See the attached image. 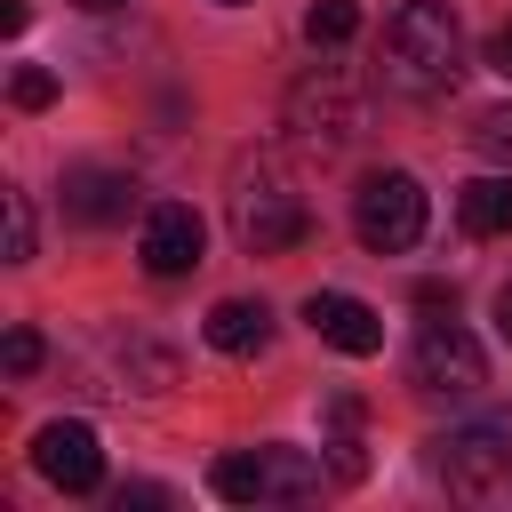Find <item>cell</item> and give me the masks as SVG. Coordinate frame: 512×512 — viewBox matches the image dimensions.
Instances as JSON below:
<instances>
[{
	"instance_id": "cell-18",
	"label": "cell",
	"mask_w": 512,
	"mask_h": 512,
	"mask_svg": "<svg viewBox=\"0 0 512 512\" xmlns=\"http://www.w3.org/2000/svg\"><path fill=\"white\" fill-rule=\"evenodd\" d=\"M472 144H480L488 160H504V168H512V104H496V112H480V120H472Z\"/></svg>"
},
{
	"instance_id": "cell-6",
	"label": "cell",
	"mask_w": 512,
	"mask_h": 512,
	"mask_svg": "<svg viewBox=\"0 0 512 512\" xmlns=\"http://www.w3.org/2000/svg\"><path fill=\"white\" fill-rule=\"evenodd\" d=\"M352 232L368 256H408L424 240V184L408 168H368L352 192Z\"/></svg>"
},
{
	"instance_id": "cell-7",
	"label": "cell",
	"mask_w": 512,
	"mask_h": 512,
	"mask_svg": "<svg viewBox=\"0 0 512 512\" xmlns=\"http://www.w3.org/2000/svg\"><path fill=\"white\" fill-rule=\"evenodd\" d=\"M408 384L432 392V400H472V392L488 384V352L472 344V328H464L456 312H440V320L416 328V344H408Z\"/></svg>"
},
{
	"instance_id": "cell-2",
	"label": "cell",
	"mask_w": 512,
	"mask_h": 512,
	"mask_svg": "<svg viewBox=\"0 0 512 512\" xmlns=\"http://www.w3.org/2000/svg\"><path fill=\"white\" fill-rule=\"evenodd\" d=\"M432 472L456 504H480V512H512V432L504 424H464V432H440L432 440Z\"/></svg>"
},
{
	"instance_id": "cell-15",
	"label": "cell",
	"mask_w": 512,
	"mask_h": 512,
	"mask_svg": "<svg viewBox=\"0 0 512 512\" xmlns=\"http://www.w3.org/2000/svg\"><path fill=\"white\" fill-rule=\"evenodd\" d=\"M352 32H360V0H312L304 8V40L312 48H344Z\"/></svg>"
},
{
	"instance_id": "cell-4",
	"label": "cell",
	"mask_w": 512,
	"mask_h": 512,
	"mask_svg": "<svg viewBox=\"0 0 512 512\" xmlns=\"http://www.w3.org/2000/svg\"><path fill=\"white\" fill-rule=\"evenodd\" d=\"M320 464L304 456V448H232V456H216L208 464V488L224 496V504H304V496H320Z\"/></svg>"
},
{
	"instance_id": "cell-1",
	"label": "cell",
	"mask_w": 512,
	"mask_h": 512,
	"mask_svg": "<svg viewBox=\"0 0 512 512\" xmlns=\"http://www.w3.org/2000/svg\"><path fill=\"white\" fill-rule=\"evenodd\" d=\"M464 80V24L448 0H400L384 16V88L400 96H448Z\"/></svg>"
},
{
	"instance_id": "cell-25",
	"label": "cell",
	"mask_w": 512,
	"mask_h": 512,
	"mask_svg": "<svg viewBox=\"0 0 512 512\" xmlns=\"http://www.w3.org/2000/svg\"><path fill=\"white\" fill-rule=\"evenodd\" d=\"M224 8H240V0H224Z\"/></svg>"
},
{
	"instance_id": "cell-3",
	"label": "cell",
	"mask_w": 512,
	"mask_h": 512,
	"mask_svg": "<svg viewBox=\"0 0 512 512\" xmlns=\"http://www.w3.org/2000/svg\"><path fill=\"white\" fill-rule=\"evenodd\" d=\"M280 112H288V136H296L304 152H320V160L344 152V144L368 128V96H360V80H352L344 64H312V72L288 88Z\"/></svg>"
},
{
	"instance_id": "cell-8",
	"label": "cell",
	"mask_w": 512,
	"mask_h": 512,
	"mask_svg": "<svg viewBox=\"0 0 512 512\" xmlns=\"http://www.w3.org/2000/svg\"><path fill=\"white\" fill-rule=\"evenodd\" d=\"M88 376H96L88 392L128 400V392H168V384H176V360H168L152 336H136V328H128V336H104V344L88 352Z\"/></svg>"
},
{
	"instance_id": "cell-9",
	"label": "cell",
	"mask_w": 512,
	"mask_h": 512,
	"mask_svg": "<svg viewBox=\"0 0 512 512\" xmlns=\"http://www.w3.org/2000/svg\"><path fill=\"white\" fill-rule=\"evenodd\" d=\"M32 464H40V480H56L64 496H88V488H104V448H96V432H88L80 416H64V424H40V432H32Z\"/></svg>"
},
{
	"instance_id": "cell-20",
	"label": "cell",
	"mask_w": 512,
	"mask_h": 512,
	"mask_svg": "<svg viewBox=\"0 0 512 512\" xmlns=\"http://www.w3.org/2000/svg\"><path fill=\"white\" fill-rule=\"evenodd\" d=\"M416 304H424V312H456V288H448V280H416Z\"/></svg>"
},
{
	"instance_id": "cell-16",
	"label": "cell",
	"mask_w": 512,
	"mask_h": 512,
	"mask_svg": "<svg viewBox=\"0 0 512 512\" xmlns=\"http://www.w3.org/2000/svg\"><path fill=\"white\" fill-rule=\"evenodd\" d=\"M0 208H8V264H32V248H40V224H32V192H0Z\"/></svg>"
},
{
	"instance_id": "cell-22",
	"label": "cell",
	"mask_w": 512,
	"mask_h": 512,
	"mask_svg": "<svg viewBox=\"0 0 512 512\" xmlns=\"http://www.w3.org/2000/svg\"><path fill=\"white\" fill-rule=\"evenodd\" d=\"M488 64H496V72H504V80H512V24H504V32H496V40H488Z\"/></svg>"
},
{
	"instance_id": "cell-21",
	"label": "cell",
	"mask_w": 512,
	"mask_h": 512,
	"mask_svg": "<svg viewBox=\"0 0 512 512\" xmlns=\"http://www.w3.org/2000/svg\"><path fill=\"white\" fill-rule=\"evenodd\" d=\"M328 416H336V432H352V424H360V400H352V392H336V400H328Z\"/></svg>"
},
{
	"instance_id": "cell-17",
	"label": "cell",
	"mask_w": 512,
	"mask_h": 512,
	"mask_svg": "<svg viewBox=\"0 0 512 512\" xmlns=\"http://www.w3.org/2000/svg\"><path fill=\"white\" fill-rule=\"evenodd\" d=\"M8 96H16V112H48V104H56V72H48V64H16Z\"/></svg>"
},
{
	"instance_id": "cell-11",
	"label": "cell",
	"mask_w": 512,
	"mask_h": 512,
	"mask_svg": "<svg viewBox=\"0 0 512 512\" xmlns=\"http://www.w3.org/2000/svg\"><path fill=\"white\" fill-rule=\"evenodd\" d=\"M304 320H312V336L336 344L344 360L384 352V320H376V304H360V296H344V288H312V296H304Z\"/></svg>"
},
{
	"instance_id": "cell-5",
	"label": "cell",
	"mask_w": 512,
	"mask_h": 512,
	"mask_svg": "<svg viewBox=\"0 0 512 512\" xmlns=\"http://www.w3.org/2000/svg\"><path fill=\"white\" fill-rule=\"evenodd\" d=\"M232 232H240L248 256H288V248L312 240V208H304V192H296L288 176L248 168V176L232 184Z\"/></svg>"
},
{
	"instance_id": "cell-10",
	"label": "cell",
	"mask_w": 512,
	"mask_h": 512,
	"mask_svg": "<svg viewBox=\"0 0 512 512\" xmlns=\"http://www.w3.org/2000/svg\"><path fill=\"white\" fill-rule=\"evenodd\" d=\"M200 248H208V232H200V216H192L184 200L144 208V240H136V256H144L152 280H184V272L200 264Z\"/></svg>"
},
{
	"instance_id": "cell-24",
	"label": "cell",
	"mask_w": 512,
	"mask_h": 512,
	"mask_svg": "<svg viewBox=\"0 0 512 512\" xmlns=\"http://www.w3.org/2000/svg\"><path fill=\"white\" fill-rule=\"evenodd\" d=\"M72 8H120V0H72Z\"/></svg>"
},
{
	"instance_id": "cell-19",
	"label": "cell",
	"mask_w": 512,
	"mask_h": 512,
	"mask_svg": "<svg viewBox=\"0 0 512 512\" xmlns=\"http://www.w3.org/2000/svg\"><path fill=\"white\" fill-rule=\"evenodd\" d=\"M0 360H8V376H32V368L48 360V344H40V328H8V344H0Z\"/></svg>"
},
{
	"instance_id": "cell-23",
	"label": "cell",
	"mask_w": 512,
	"mask_h": 512,
	"mask_svg": "<svg viewBox=\"0 0 512 512\" xmlns=\"http://www.w3.org/2000/svg\"><path fill=\"white\" fill-rule=\"evenodd\" d=\"M496 336H504V344H512V280H504V288H496Z\"/></svg>"
},
{
	"instance_id": "cell-12",
	"label": "cell",
	"mask_w": 512,
	"mask_h": 512,
	"mask_svg": "<svg viewBox=\"0 0 512 512\" xmlns=\"http://www.w3.org/2000/svg\"><path fill=\"white\" fill-rule=\"evenodd\" d=\"M136 208V176L128 168H72L64 176V216L72 224H120Z\"/></svg>"
},
{
	"instance_id": "cell-14",
	"label": "cell",
	"mask_w": 512,
	"mask_h": 512,
	"mask_svg": "<svg viewBox=\"0 0 512 512\" xmlns=\"http://www.w3.org/2000/svg\"><path fill=\"white\" fill-rule=\"evenodd\" d=\"M456 224L472 240H512V176H472L456 192Z\"/></svg>"
},
{
	"instance_id": "cell-13",
	"label": "cell",
	"mask_w": 512,
	"mask_h": 512,
	"mask_svg": "<svg viewBox=\"0 0 512 512\" xmlns=\"http://www.w3.org/2000/svg\"><path fill=\"white\" fill-rule=\"evenodd\" d=\"M200 336L216 344V352H232V360H248V352H264V336H272V312L256 304V296H224L208 320H200Z\"/></svg>"
}]
</instances>
